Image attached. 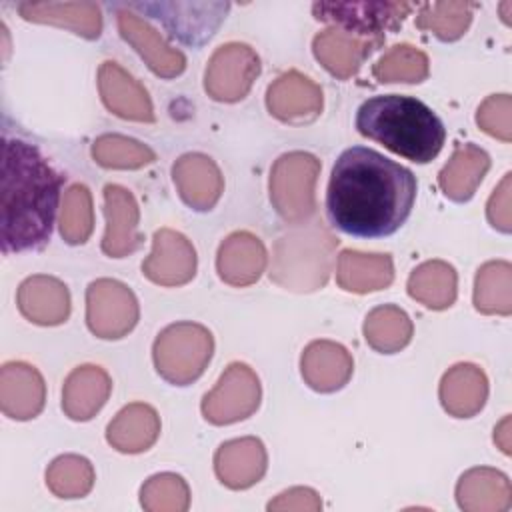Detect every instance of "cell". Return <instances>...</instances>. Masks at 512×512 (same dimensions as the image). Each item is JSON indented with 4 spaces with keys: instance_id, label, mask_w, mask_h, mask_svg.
I'll use <instances>...</instances> for the list:
<instances>
[{
    "instance_id": "31",
    "label": "cell",
    "mask_w": 512,
    "mask_h": 512,
    "mask_svg": "<svg viewBox=\"0 0 512 512\" xmlns=\"http://www.w3.org/2000/svg\"><path fill=\"white\" fill-rule=\"evenodd\" d=\"M456 270L442 260H428L416 266L408 278V294L432 310H444L456 300Z\"/></svg>"
},
{
    "instance_id": "11",
    "label": "cell",
    "mask_w": 512,
    "mask_h": 512,
    "mask_svg": "<svg viewBox=\"0 0 512 512\" xmlns=\"http://www.w3.org/2000/svg\"><path fill=\"white\" fill-rule=\"evenodd\" d=\"M142 274L160 286H182L196 274V252L192 242L170 228L154 232L152 252L142 262Z\"/></svg>"
},
{
    "instance_id": "6",
    "label": "cell",
    "mask_w": 512,
    "mask_h": 512,
    "mask_svg": "<svg viewBox=\"0 0 512 512\" xmlns=\"http://www.w3.org/2000/svg\"><path fill=\"white\" fill-rule=\"evenodd\" d=\"M320 160L308 152L282 154L270 170V200L284 222L302 224L314 210Z\"/></svg>"
},
{
    "instance_id": "17",
    "label": "cell",
    "mask_w": 512,
    "mask_h": 512,
    "mask_svg": "<svg viewBox=\"0 0 512 512\" xmlns=\"http://www.w3.org/2000/svg\"><path fill=\"white\" fill-rule=\"evenodd\" d=\"M172 178L180 198L198 212L214 208L224 188V180L216 162L198 152L180 156L172 166Z\"/></svg>"
},
{
    "instance_id": "2",
    "label": "cell",
    "mask_w": 512,
    "mask_h": 512,
    "mask_svg": "<svg viewBox=\"0 0 512 512\" xmlns=\"http://www.w3.org/2000/svg\"><path fill=\"white\" fill-rule=\"evenodd\" d=\"M0 242L4 254L42 248L52 234L62 176L36 146L4 136L0 162Z\"/></svg>"
},
{
    "instance_id": "19",
    "label": "cell",
    "mask_w": 512,
    "mask_h": 512,
    "mask_svg": "<svg viewBox=\"0 0 512 512\" xmlns=\"http://www.w3.org/2000/svg\"><path fill=\"white\" fill-rule=\"evenodd\" d=\"M98 90L104 106L116 116L134 122H154L148 92L116 62H102L98 70Z\"/></svg>"
},
{
    "instance_id": "40",
    "label": "cell",
    "mask_w": 512,
    "mask_h": 512,
    "mask_svg": "<svg viewBox=\"0 0 512 512\" xmlns=\"http://www.w3.org/2000/svg\"><path fill=\"white\" fill-rule=\"evenodd\" d=\"M510 116H512V98L508 94H494L480 104L476 112V122L486 134L500 138L502 142H510L512 140Z\"/></svg>"
},
{
    "instance_id": "7",
    "label": "cell",
    "mask_w": 512,
    "mask_h": 512,
    "mask_svg": "<svg viewBox=\"0 0 512 512\" xmlns=\"http://www.w3.org/2000/svg\"><path fill=\"white\" fill-rule=\"evenodd\" d=\"M408 2H316L312 12L316 20L330 22L334 28L356 36L384 40V32L396 30L412 12Z\"/></svg>"
},
{
    "instance_id": "23",
    "label": "cell",
    "mask_w": 512,
    "mask_h": 512,
    "mask_svg": "<svg viewBox=\"0 0 512 512\" xmlns=\"http://www.w3.org/2000/svg\"><path fill=\"white\" fill-rule=\"evenodd\" d=\"M24 318L40 326L62 324L70 314V294L66 284L54 276L36 274L26 278L16 296Z\"/></svg>"
},
{
    "instance_id": "14",
    "label": "cell",
    "mask_w": 512,
    "mask_h": 512,
    "mask_svg": "<svg viewBox=\"0 0 512 512\" xmlns=\"http://www.w3.org/2000/svg\"><path fill=\"white\" fill-rule=\"evenodd\" d=\"M46 400L42 374L26 362H6L0 370V408L12 420H30Z\"/></svg>"
},
{
    "instance_id": "8",
    "label": "cell",
    "mask_w": 512,
    "mask_h": 512,
    "mask_svg": "<svg viewBox=\"0 0 512 512\" xmlns=\"http://www.w3.org/2000/svg\"><path fill=\"white\" fill-rule=\"evenodd\" d=\"M138 300L134 292L112 278L94 280L86 290V322L94 336L118 340L138 322Z\"/></svg>"
},
{
    "instance_id": "1",
    "label": "cell",
    "mask_w": 512,
    "mask_h": 512,
    "mask_svg": "<svg viewBox=\"0 0 512 512\" xmlns=\"http://www.w3.org/2000/svg\"><path fill=\"white\" fill-rule=\"evenodd\" d=\"M414 200L416 176L408 168L372 148L352 146L332 168L326 214L344 234L384 238L408 220Z\"/></svg>"
},
{
    "instance_id": "38",
    "label": "cell",
    "mask_w": 512,
    "mask_h": 512,
    "mask_svg": "<svg viewBox=\"0 0 512 512\" xmlns=\"http://www.w3.org/2000/svg\"><path fill=\"white\" fill-rule=\"evenodd\" d=\"M94 228L92 196L84 184L66 190L60 208V234L68 244H84Z\"/></svg>"
},
{
    "instance_id": "27",
    "label": "cell",
    "mask_w": 512,
    "mask_h": 512,
    "mask_svg": "<svg viewBox=\"0 0 512 512\" xmlns=\"http://www.w3.org/2000/svg\"><path fill=\"white\" fill-rule=\"evenodd\" d=\"M488 398L486 374L474 364L452 366L440 382V402L454 418L476 416Z\"/></svg>"
},
{
    "instance_id": "9",
    "label": "cell",
    "mask_w": 512,
    "mask_h": 512,
    "mask_svg": "<svg viewBox=\"0 0 512 512\" xmlns=\"http://www.w3.org/2000/svg\"><path fill=\"white\" fill-rule=\"evenodd\" d=\"M260 380L256 372L240 362L230 364L218 384L204 396L202 414L216 426L234 424L252 416L260 406Z\"/></svg>"
},
{
    "instance_id": "30",
    "label": "cell",
    "mask_w": 512,
    "mask_h": 512,
    "mask_svg": "<svg viewBox=\"0 0 512 512\" xmlns=\"http://www.w3.org/2000/svg\"><path fill=\"white\" fill-rule=\"evenodd\" d=\"M490 168L488 154L476 144H464L454 150L448 164L438 174L440 190L454 202H466L474 196Z\"/></svg>"
},
{
    "instance_id": "10",
    "label": "cell",
    "mask_w": 512,
    "mask_h": 512,
    "mask_svg": "<svg viewBox=\"0 0 512 512\" xmlns=\"http://www.w3.org/2000/svg\"><path fill=\"white\" fill-rule=\"evenodd\" d=\"M260 74L258 54L240 42L220 46L208 60L204 88L218 102L242 100Z\"/></svg>"
},
{
    "instance_id": "42",
    "label": "cell",
    "mask_w": 512,
    "mask_h": 512,
    "mask_svg": "<svg viewBox=\"0 0 512 512\" xmlns=\"http://www.w3.org/2000/svg\"><path fill=\"white\" fill-rule=\"evenodd\" d=\"M322 508L320 496L312 488L296 486L282 494H278L274 500L268 502V510H306V512H318Z\"/></svg>"
},
{
    "instance_id": "12",
    "label": "cell",
    "mask_w": 512,
    "mask_h": 512,
    "mask_svg": "<svg viewBox=\"0 0 512 512\" xmlns=\"http://www.w3.org/2000/svg\"><path fill=\"white\" fill-rule=\"evenodd\" d=\"M322 90L308 76L290 70L278 76L266 92L270 114L288 124H306L322 112Z\"/></svg>"
},
{
    "instance_id": "36",
    "label": "cell",
    "mask_w": 512,
    "mask_h": 512,
    "mask_svg": "<svg viewBox=\"0 0 512 512\" xmlns=\"http://www.w3.org/2000/svg\"><path fill=\"white\" fill-rule=\"evenodd\" d=\"M46 484L60 498H82L94 486V468L84 456L64 454L48 466Z\"/></svg>"
},
{
    "instance_id": "32",
    "label": "cell",
    "mask_w": 512,
    "mask_h": 512,
    "mask_svg": "<svg viewBox=\"0 0 512 512\" xmlns=\"http://www.w3.org/2000/svg\"><path fill=\"white\" fill-rule=\"evenodd\" d=\"M412 320L408 314L394 306L384 304L368 312L364 320V338L366 342L382 354L400 352L412 338Z\"/></svg>"
},
{
    "instance_id": "18",
    "label": "cell",
    "mask_w": 512,
    "mask_h": 512,
    "mask_svg": "<svg viewBox=\"0 0 512 512\" xmlns=\"http://www.w3.org/2000/svg\"><path fill=\"white\" fill-rule=\"evenodd\" d=\"M268 456L264 444L254 438H236L220 444L214 454V470L220 482L232 490L254 486L266 472Z\"/></svg>"
},
{
    "instance_id": "24",
    "label": "cell",
    "mask_w": 512,
    "mask_h": 512,
    "mask_svg": "<svg viewBox=\"0 0 512 512\" xmlns=\"http://www.w3.org/2000/svg\"><path fill=\"white\" fill-rule=\"evenodd\" d=\"M110 390V376L100 366H78L64 380L62 410L68 418L86 422L106 404Z\"/></svg>"
},
{
    "instance_id": "4",
    "label": "cell",
    "mask_w": 512,
    "mask_h": 512,
    "mask_svg": "<svg viewBox=\"0 0 512 512\" xmlns=\"http://www.w3.org/2000/svg\"><path fill=\"white\" fill-rule=\"evenodd\" d=\"M214 352L208 328L194 322L166 326L152 348L156 372L174 386H188L198 380Z\"/></svg>"
},
{
    "instance_id": "37",
    "label": "cell",
    "mask_w": 512,
    "mask_h": 512,
    "mask_svg": "<svg viewBox=\"0 0 512 512\" xmlns=\"http://www.w3.org/2000/svg\"><path fill=\"white\" fill-rule=\"evenodd\" d=\"M372 74L378 82L418 84L428 76V56L410 44H396L374 64Z\"/></svg>"
},
{
    "instance_id": "13",
    "label": "cell",
    "mask_w": 512,
    "mask_h": 512,
    "mask_svg": "<svg viewBox=\"0 0 512 512\" xmlns=\"http://www.w3.org/2000/svg\"><path fill=\"white\" fill-rule=\"evenodd\" d=\"M104 214L106 234L102 238V252L110 258H124L138 250L142 236L138 232L140 212L134 196L118 184H108L104 188Z\"/></svg>"
},
{
    "instance_id": "41",
    "label": "cell",
    "mask_w": 512,
    "mask_h": 512,
    "mask_svg": "<svg viewBox=\"0 0 512 512\" xmlns=\"http://www.w3.org/2000/svg\"><path fill=\"white\" fill-rule=\"evenodd\" d=\"M510 192H512V174L508 172L502 182L496 186V190L492 192L490 200H488V206H486V216H488V222L508 234L512 230V210H510Z\"/></svg>"
},
{
    "instance_id": "43",
    "label": "cell",
    "mask_w": 512,
    "mask_h": 512,
    "mask_svg": "<svg viewBox=\"0 0 512 512\" xmlns=\"http://www.w3.org/2000/svg\"><path fill=\"white\" fill-rule=\"evenodd\" d=\"M494 442L500 446L504 454H510V416H506L496 428H494Z\"/></svg>"
},
{
    "instance_id": "34",
    "label": "cell",
    "mask_w": 512,
    "mask_h": 512,
    "mask_svg": "<svg viewBox=\"0 0 512 512\" xmlns=\"http://www.w3.org/2000/svg\"><path fill=\"white\" fill-rule=\"evenodd\" d=\"M476 4L470 2H432L424 4L416 16L420 30L432 32L442 42H452L464 36L472 22V10Z\"/></svg>"
},
{
    "instance_id": "25",
    "label": "cell",
    "mask_w": 512,
    "mask_h": 512,
    "mask_svg": "<svg viewBox=\"0 0 512 512\" xmlns=\"http://www.w3.org/2000/svg\"><path fill=\"white\" fill-rule=\"evenodd\" d=\"M18 12L24 20L68 28L88 40L102 32V12L94 2H22Z\"/></svg>"
},
{
    "instance_id": "28",
    "label": "cell",
    "mask_w": 512,
    "mask_h": 512,
    "mask_svg": "<svg viewBox=\"0 0 512 512\" xmlns=\"http://www.w3.org/2000/svg\"><path fill=\"white\" fill-rule=\"evenodd\" d=\"M160 434V418L148 404L134 402L124 406L108 424L106 440L118 452L136 454L148 450Z\"/></svg>"
},
{
    "instance_id": "21",
    "label": "cell",
    "mask_w": 512,
    "mask_h": 512,
    "mask_svg": "<svg viewBox=\"0 0 512 512\" xmlns=\"http://www.w3.org/2000/svg\"><path fill=\"white\" fill-rule=\"evenodd\" d=\"M354 362L350 352L332 340L310 342L300 358L304 382L316 392H336L352 376Z\"/></svg>"
},
{
    "instance_id": "16",
    "label": "cell",
    "mask_w": 512,
    "mask_h": 512,
    "mask_svg": "<svg viewBox=\"0 0 512 512\" xmlns=\"http://www.w3.org/2000/svg\"><path fill=\"white\" fill-rule=\"evenodd\" d=\"M118 30L122 38L146 60L148 68L162 78H176L186 68L182 52L170 48L162 36L140 16L122 8L118 10Z\"/></svg>"
},
{
    "instance_id": "35",
    "label": "cell",
    "mask_w": 512,
    "mask_h": 512,
    "mask_svg": "<svg viewBox=\"0 0 512 512\" xmlns=\"http://www.w3.org/2000/svg\"><path fill=\"white\" fill-rule=\"evenodd\" d=\"M92 158L104 168L134 170L154 162L156 154L146 144L122 136V134H102L92 144Z\"/></svg>"
},
{
    "instance_id": "15",
    "label": "cell",
    "mask_w": 512,
    "mask_h": 512,
    "mask_svg": "<svg viewBox=\"0 0 512 512\" xmlns=\"http://www.w3.org/2000/svg\"><path fill=\"white\" fill-rule=\"evenodd\" d=\"M138 8H144L152 12L154 18H158L172 38H178L184 44H204L212 38L220 22L226 18V12L230 4L226 2H202L198 4L196 12L182 14L180 2H154V4H138Z\"/></svg>"
},
{
    "instance_id": "20",
    "label": "cell",
    "mask_w": 512,
    "mask_h": 512,
    "mask_svg": "<svg viewBox=\"0 0 512 512\" xmlns=\"http://www.w3.org/2000/svg\"><path fill=\"white\" fill-rule=\"evenodd\" d=\"M382 44V40L350 34L340 28H328L314 36L312 52L316 60L336 78L346 80L358 72L360 64Z\"/></svg>"
},
{
    "instance_id": "29",
    "label": "cell",
    "mask_w": 512,
    "mask_h": 512,
    "mask_svg": "<svg viewBox=\"0 0 512 512\" xmlns=\"http://www.w3.org/2000/svg\"><path fill=\"white\" fill-rule=\"evenodd\" d=\"M336 280L340 288L356 294L382 290L394 280V264L390 254L342 250L336 264Z\"/></svg>"
},
{
    "instance_id": "5",
    "label": "cell",
    "mask_w": 512,
    "mask_h": 512,
    "mask_svg": "<svg viewBox=\"0 0 512 512\" xmlns=\"http://www.w3.org/2000/svg\"><path fill=\"white\" fill-rule=\"evenodd\" d=\"M332 248L334 238H330L320 228H310L304 234L294 232L290 236H284L276 244L270 276L290 290H316L328 278Z\"/></svg>"
},
{
    "instance_id": "39",
    "label": "cell",
    "mask_w": 512,
    "mask_h": 512,
    "mask_svg": "<svg viewBox=\"0 0 512 512\" xmlns=\"http://www.w3.org/2000/svg\"><path fill=\"white\" fill-rule=\"evenodd\" d=\"M140 502L150 512H184L190 504V490L182 476L162 472L144 482Z\"/></svg>"
},
{
    "instance_id": "22",
    "label": "cell",
    "mask_w": 512,
    "mask_h": 512,
    "mask_svg": "<svg viewBox=\"0 0 512 512\" xmlns=\"http://www.w3.org/2000/svg\"><path fill=\"white\" fill-rule=\"evenodd\" d=\"M268 254L260 238L250 232L230 234L218 248L216 270L230 286H250L266 270Z\"/></svg>"
},
{
    "instance_id": "33",
    "label": "cell",
    "mask_w": 512,
    "mask_h": 512,
    "mask_svg": "<svg viewBox=\"0 0 512 512\" xmlns=\"http://www.w3.org/2000/svg\"><path fill=\"white\" fill-rule=\"evenodd\" d=\"M474 306L482 314L512 312V266L504 260L486 262L476 272Z\"/></svg>"
},
{
    "instance_id": "3",
    "label": "cell",
    "mask_w": 512,
    "mask_h": 512,
    "mask_svg": "<svg viewBox=\"0 0 512 512\" xmlns=\"http://www.w3.org/2000/svg\"><path fill=\"white\" fill-rule=\"evenodd\" d=\"M356 128L362 136L418 164L436 158L446 140V128L432 108L400 94H382L362 102Z\"/></svg>"
},
{
    "instance_id": "26",
    "label": "cell",
    "mask_w": 512,
    "mask_h": 512,
    "mask_svg": "<svg viewBox=\"0 0 512 512\" xmlns=\"http://www.w3.org/2000/svg\"><path fill=\"white\" fill-rule=\"evenodd\" d=\"M456 500L466 512H504L512 504L510 480L494 468H472L460 476Z\"/></svg>"
}]
</instances>
